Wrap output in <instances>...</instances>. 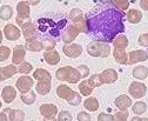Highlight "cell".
Listing matches in <instances>:
<instances>
[{
  "instance_id": "obj_16",
  "label": "cell",
  "mask_w": 148,
  "mask_h": 121,
  "mask_svg": "<svg viewBox=\"0 0 148 121\" xmlns=\"http://www.w3.org/2000/svg\"><path fill=\"white\" fill-rule=\"evenodd\" d=\"M100 75H101L103 83H108V85L116 82V80L119 78L118 72L115 70H113V68H107V70H105L100 73Z\"/></svg>"
},
{
  "instance_id": "obj_42",
  "label": "cell",
  "mask_w": 148,
  "mask_h": 121,
  "mask_svg": "<svg viewBox=\"0 0 148 121\" xmlns=\"http://www.w3.org/2000/svg\"><path fill=\"white\" fill-rule=\"evenodd\" d=\"M128 111L126 109V111H119V112H116L113 116H114V119H113V121H127V119H128Z\"/></svg>"
},
{
  "instance_id": "obj_34",
  "label": "cell",
  "mask_w": 148,
  "mask_h": 121,
  "mask_svg": "<svg viewBox=\"0 0 148 121\" xmlns=\"http://www.w3.org/2000/svg\"><path fill=\"white\" fill-rule=\"evenodd\" d=\"M87 81H88V83H89L93 88L100 87L101 85H103V81H102V79H101L100 73H95V74H93V75H90Z\"/></svg>"
},
{
  "instance_id": "obj_26",
  "label": "cell",
  "mask_w": 148,
  "mask_h": 121,
  "mask_svg": "<svg viewBox=\"0 0 148 121\" xmlns=\"http://www.w3.org/2000/svg\"><path fill=\"white\" fill-rule=\"evenodd\" d=\"M16 73H18V70H16L15 65H13V64L8 65V66H5V67H1V78H3L4 81L14 77Z\"/></svg>"
},
{
  "instance_id": "obj_20",
  "label": "cell",
  "mask_w": 148,
  "mask_h": 121,
  "mask_svg": "<svg viewBox=\"0 0 148 121\" xmlns=\"http://www.w3.org/2000/svg\"><path fill=\"white\" fill-rule=\"evenodd\" d=\"M126 18H127L128 23H131L133 25H136L142 20V12L139 11V10L132 8V10H129L126 13Z\"/></svg>"
},
{
  "instance_id": "obj_10",
  "label": "cell",
  "mask_w": 148,
  "mask_h": 121,
  "mask_svg": "<svg viewBox=\"0 0 148 121\" xmlns=\"http://www.w3.org/2000/svg\"><path fill=\"white\" fill-rule=\"evenodd\" d=\"M20 27H21V34L26 41L38 39V29H36V26L32 21L25 23Z\"/></svg>"
},
{
  "instance_id": "obj_36",
  "label": "cell",
  "mask_w": 148,
  "mask_h": 121,
  "mask_svg": "<svg viewBox=\"0 0 148 121\" xmlns=\"http://www.w3.org/2000/svg\"><path fill=\"white\" fill-rule=\"evenodd\" d=\"M72 25L75 27L80 33H87V25H86L85 18H80V19H78L75 21H73Z\"/></svg>"
},
{
  "instance_id": "obj_18",
  "label": "cell",
  "mask_w": 148,
  "mask_h": 121,
  "mask_svg": "<svg viewBox=\"0 0 148 121\" xmlns=\"http://www.w3.org/2000/svg\"><path fill=\"white\" fill-rule=\"evenodd\" d=\"M16 96V88H14L13 86H5L1 91V98L4 100V102L6 103H11L14 101Z\"/></svg>"
},
{
  "instance_id": "obj_28",
  "label": "cell",
  "mask_w": 148,
  "mask_h": 121,
  "mask_svg": "<svg viewBox=\"0 0 148 121\" xmlns=\"http://www.w3.org/2000/svg\"><path fill=\"white\" fill-rule=\"evenodd\" d=\"M8 121H24L25 113L21 109H11L8 108Z\"/></svg>"
},
{
  "instance_id": "obj_13",
  "label": "cell",
  "mask_w": 148,
  "mask_h": 121,
  "mask_svg": "<svg viewBox=\"0 0 148 121\" xmlns=\"http://www.w3.org/2000/svg\"><path fill=\"white\" fill-rule=\"evenodd\" d=\"M4 36L7 40L10 41H16V40H19L20 39V36H21V32L20 29L18 28L15 25L13 24H7L5 27H4Z\"/></svg>"
},
{
  "instance_id": "obj_56",
  "label": "cell",
  "mask_w": 148,
  "mask_h": 121,
  "mask_svg": "<svg viewBox=\"0 0 148 121\" xmlns=\"http://www.w3.org/2000/svg\"><path fill=\"white\" fill-rule=\"evenodd\" d=\"M0 4H1V0H0Z\"/></svg>"
},
{
  "instance_id": "obj_45",
  "label": "cell",
  "mask_w": 148,
  "mask_h": 121,
  "mask_svg": "<svg viewBox=\"0 0 148 121\" xmlns=\"http://www.w3.org/2000/svg\"><path fill=\"white\" fill-rule=\"evenodd\" d=\"M77 119H78V121H90V115L88 113H86L85 111H82V112L78 113Z\"/></svg>"
},
{
  "instance_id": "obj_33",
  "label": "cell",
  "mask_w": 148,
  "mask_h": 121,
  "mask_svg": "<svg viewBox=\"0 0 148 121\" xmlns=\"http://www.w3.org/2000/svg\"><path fill=\"white\" fill-rule=\"evenodd\" d=\"M20 99H21V101L25 103V105H32V103H34V102H35L36 95H35V93L31 90V91H29V92H27V93L20 94Z\"/></svg>"
},
{
  "instance_id": "obj_43",
  "label": "cell",
  "mask_w": 148,
  "mask_h": 121,
  "mask_svg": "<svg viewBox=\"0 0 148 121\" xmlns=\"http://www.w3.org/2000/svg\"><path fill=\"white\" fill-rule=\"evenodd\" d=\"M77 70L79 71L80 75H81V79H86L88 75H89V68L86 66V65H80Z\"/></svg>"
},
{
  "instance_id": "obj_52",
  "label": "cell",
  "mask_w": 148,
  "mask_h": 121,
  "mask_svg": "<svg viewBox=\"0 0 148 121\" xmlns=\"http://www.w3.org/2000/svg\"><path fill=\"white\" fill-rule=\"evenodd\" d=\"M3 39H4V33L1 32V29H0V44L3 42Z\"/></svg>"
},
{
  "instance_id": "obj_47",
  "label": "cell",
  "mask_w": 148,
  "mask_h": 121,
  "mask_svg": "<svg viewBox=\"0 0 148 121\" xmlns=\"http://www.w3.org/2000/svg\"><path fill=\"white\" fill-rule=\"evenodd\" d=\"M7 112H8V108H5L1 113H0V121H8Z\"/></svg>"
},
{
  "instance_id": "obj_2",
  "label": "cell",
  "mask_w": 148,
  "mask_h": 121,
  "mask_svg": "<svg viewBox=\"0 0 148 121\" xmlns=\"http://www.w3.org/2000/svg\"><path fill=\"white\" fill-rule=\"evenodd\" d=\"M67 20L60 19V20H54L52 18H40L36 21V29H38V39H53V40H59V37L64 28L66 27Z\"/></svg>"
},
{
  "instance_id": "obj_22",
  "label": "cell",
  "mask_w": 148,
  "mask_h": 121,
  "mask_svg": "<svg viewBox=\"0 0 148 121\" xmlns=\"http://www.w3.org/2000/svg\"><path fill=\"white\" fill-rule=\"evenodd\" d=\"M113 45H114V48H118V49H126L129 45L128 42V38L125 36V34H119L116 36L114 39H113Z\"/></svg>"
},
{
  "instance_id": "obj_53",
  "label": "cell",
  "mask_w": 148,
  "mask_h": 121,
  "mask_svg": "<svg viewBox=\"0 0 148 121\" xmlns=\"http://www.w3.org/2000/svg\"><path fill=\"white\" fill-rule=\"evenodd\" d=\"M1 81H4V80L1 78V67H0V82H1Z\"/></svg>"
},
{
  "instance_id": "obj_37",
  "label": "cell",
  "mask_w": 148,
  "mask_h": 121,
  "mask_svg": "<svg viewBox=\"0 0 148 121\" xmlns=\"http://www.w3.org/2000/svg\"><path fill=\"white\" fill-rule=\"evenodd\" d=\"M110 3H112L118 10H120L122 12L128 10V7H129V0H110Z\"/></svg>"
},
{
  "instance_id": "obj_23",
  "label": "cell",
  "mask_w": 148,
  "mask_h": 121,
  "mask_svg": "<svg viewBox=\"0 0 148 121\" xmlns=\"http://www.w3.org/2000/svg\"><path fill=\"white\" fill-rule=\"evenodd\" d=\"M84 107L89 111V112H95L99 109L100 107V102L97 98L94 96H90V98H87L85 101H84Z\"/></svg>"
},
{
  "instance_id": "obj_46",
  "label": "cell",
  "mask_w": 148,
  "mask_h": 121,
  "mask_svg": "<svg viewBox=\"0 0 148 121\" xmlns=\"http://www.w3.org/2000/svg\"><path fill=\"white\" fill-rule=\"evenodd\" d=\"M139 45L143 46V47L148 46V34L147 33H143L139 37Z\"/></svg>"
},
{
  "instance_id": "obj_40",
  "label": "cell",
  "mask_w": 148,
  "mask_h": 121,
  "mask_svg": "<svg viewBox=\"0 0 148 121\" xmlns=\"http://www.w3.org/2000/svg\"><path fill=\"white\" fill-rule=\"evenodd\" d=\"M40 41L42 42L44 49H46V51H52L57 46V40H53V39H42Z\"/></svg>"
},
{
  "instance_id": "obj_25",
  "label": "cell",
  "mask_w": 148,
  "mask_h": 121,
  "mask_svg": "<svg viewBox=\"0 0 148 121\" xmlns=\"http://www.w3.org/2000/svg\"><path fill=\"white\" fill-rule=\"evenodd\" d=\"M51 87H52L51 81H38L35 90L39 95H47L51 92Z\"/></svg>"
},
{
  "instance_id": "obj_21",
  "label": "cell",
  "mask_w": 148,
  "mask_h": 121,
  "mask_svg": "<svg viewBox=\"0 0 148 121\" xmlns=\"http://www.w3.org/2000/svg\"><path fill=\"white\" fill-rule=\"evenodd\" d=\"M33 78L38 81H52V74L45 68H38L33 72Z\"/></svg>"
},
{
  "instance_id": "obj_9",
  "label": "cell",
  "mask_w": 148,
  "mask_h": 121,
  "mask_svg": "<svg viewBox=\"0 0 148 121\" xmlns=\"http://www.w3.org/2000/svg\"><path fill=\"white\" fill-rule=\"evenodd\" d=\"M33 85H34V81L29 75H23L16 80L15 88L20 92V94H24V93H27L32 90Z\"/></svg>"
},
{
  "instance_id": "obj_39",
  "label": "cell",
  "mask_w": 148,
  "mask_h": 121,
  "mask_svg": "<svg viewBox=\"0 0 148 121\" xmlns=\"http://www.w3.org/2000/svg\"><path fill=\"white\" fill-rule=\"evenodd\" d=\"M11 55V48L7 46H0V61H6Z\"/></svg>"
},
{
  "instance_id": "obj_30",
  "label": "cell",
  "mask_w": 148,
  "mask_h": 121,
  "mask_svg": "<svg viewBox=\"0 0 148 121\" xmlns=\"http://www.w3.org/2000/svg\"><path fill=\"white\" fill-rule=\"evenodd\" d=\"M13 16V8L10 5H3L0 7V19L7 21Z\"/></svg>"
},
{
  "instance_id": "obj_49",
  "label": "cell",
  "mask_w": 148,
  "mask_h": 121,
  "mask_svg": "<svg viewBox=\"0 0 148 121\" xmlns=\"http://www.w3.org/2000/svg\"><path fill=\"white\" fill-rule=\"evenodd\" d=\"M26 3H27L28 5H33V6H36V5H39L40 0H26Z\"/></svg>"
},
{
  "instance_id": "obj_7",
  "label": "cell",
  "mask_w": 148,
  "mask_h": 121,
  "mask_svg": "<svg viewBox=\"0 0 148 121\" xmlns=\"http://www.w3.org/2000/svg\"><path fill=\"white\" fill-rule=\"evenodd\" d=\"M128 93L133 99H141L147 94V86L139 81H133L128 87Z\"/></svg>"
},
{
  "instance_id": "obj_8",
  "label": "cell",
  "mask_w": 148,
  "mask_h": 121,
  "mask_svg": "<svg viewBox=\"0 0 148 121\" xmlns=\"http://www.w3.org/2000/svg\"><path fill=\"white\" fill-rule=\"evenodd\" d=\"M82 46L80 44H74V42H71V44H65L62 46V52L68 58H72V59H75V58H79L81 54H82Z\"/></svg>"
},
{
  "instance_id": "obj_50",
  "label": "cell",
  "mask_w": 148,
  "mask_h": 121,
  "mask_svg": "<svg viewBox=\"0 0 148 121\" xmlns=\"http://www.w3.org/2000/svg\"><path fill=\"white\" fill-rule=\"evenodd\" d=\"M44 121H57V118H44Z\"/></svg>"
},
{
  "instance_id": "obj_17",
  "label": "cell",
  "mask_w": 148,
  "mask_h": 121,
  "mask_svg": "<svg viewBox=\"0 0 148 121\" xmlns=\"http://www.w3.org/2000/svg\"><path fill=\"white\" fill-rule=\"evenodd\" d=\"M114 103H115L116 108H119V111H126L127 108H129L133 105V101L128 95L121 94L114 100Z\"/></svg>"
},
{
  "instance_id": "obj_19",
  "label": "cell",
  "mask_w": 148,
  "mask_h": 121,
  "mask_svg": "<svg viewBox=\"0 0 148 121\" xmlns=\"http://www.w3.org/2000/svg\"><path fill=\"white\" fill-rule=\"evenodd\" d=\"M44 59L48 65L55 66L60 62V54H59V52L55 49L46 51V52H44Z\"/></svg>"
},
{
  "instance_id": "obj_1",
  "label": "cell",
  "mask_w": 148,
  "mask_h": 121,
  "mask_svg": "<svg viewBox=\"0 0 148 121\" xmlns=\"http://www.w3.org/2000/svg\"><path fill=\"white\" fill-rule=\"evenodd\" d=\"M125 12L118 10L109 0L95 4L85 15L87 34L99 42H112L125 32Z\"/></svg>"
},
{
  "instance_id": "obj_48",
  "label": "cell",
  "mask_w": 148,
  "mask_h": 121,
  "mask_svg": "<svg viewBox=\"0 0 148 121\" xmlns=\"http://www.w3.org/2000/svg\"><path fill=\"white\" fill-rule=\"evenodd\" d=\"M140 7L146 12L148 11V0H141L140 1Z\"/></svg>"
},
{
  "instance_id": "obj_41",
  "label": "cell",
  "mask_w": 148,
  "mask_h": 121,
  "mask_svg": "<svg viewBox=\"0 0 148 121\" xmlns=\"http://www.w3.org/2000/svg\"><path fill=\"white\" fill-rule=\"evenodd\" d=\"M57 121H72L73 120V116L69 112L67 111H61L57 114Z\"/></svg>"
},
{
  "instance_id": "obj_32",
  "label": "cell",
  "mask_w": 148,
  "mask_h": 121,
  "mask_svg": "<svg viewBox=\"0 0 148 121\" xmlns=\"http://www.w3.org/2000/svg\"><path fill=\"white\" fill-rule=\"evenodd\" d=\"M132 111L135 115H141L147 112V103L142 102V101H136L132 106Z\"/></svg>"
},
{
  "instance_id": "obj_31",
  "label": "cell",
  "mask_w": 148,
  "mask_h": 121,
  "mask_svg": "<svg viewBox=\"0 0 148 121\" xmlns=\"http://www.w3.org/2000/svg\"><path fill=\"white\" fill-rule=\"evenodd\" d=\"M79 91H80V95H84V96H88L92 94L93 92V87L88 83L87 80H82L80 83H79Z\"/></svg>"
},
{
  "instance_id": "obj_57",
  "label": "cell",
  "mask_w": 148,
  "mask_h": 121,
  "mask_svg": "<svg viewBox=\"0 0 148 121\" xmlns=\"http://www.w3.org/2000/svg\"><path fill=\"white\" fill-rule=\"evenodd\" d=\"M31 121H35V120H31Z\"/></svg>"
},
{
  "instance_id": "obj_11",
  "label": "cell",
  "mask_w": 148,
  "mask_h": 121,
  "mask_svg": "<svg viewBox=\"0 0 148 121\" xmlns=\"http://www.w3.org/2000/svg\"><path fill=\"white\" fill-rule=\"evenodd\" d=\"M127 65H133V64H138L141 61H146L148 59V52L143 51V49H136V51H132L127 54Z\"/></svg>"
},
{
  "instance_id": "obj_38",
  "label": "cell",
  "mask_w": 148,
  "mask_h": 121,
  "mask_svg": "<svg viewBox=\"0 0 148 121\" xmlns=\"http://www.w3.org/2000/svg\"><path fill=\"white\" fill-rule=\"evenodd\" d=\"M80 18H84V12L80 8H73L69 12V19L72 21H75V20H78Z\"/></svg>"
},
{
  "instance_id": "obj_29",
  "label": "cell",
  "mask_w": 148,
  "mask_h": 121,
  "mask_svg": "<svg viewBox=\"0 0 148 121\" xmlns=\"http://www.w3.org/2000/svg\"><path fill=\"white\" fill-rule=\"evenodd\" d=\"M133 77L138 80H145L148 77V71L146 66H136L133 70Z\"/></svg>"
},
{
  "instance_id": "obj_35",
  "label": "cell",
  "mask_w": 148,
  "mask_h": 121,
  "mask_svg": "<svg viewBox=\"0 0 148 121\" xmlns=\"http://www.w3.org/2000/svg\"><path fill=\"white\" fill-rule=\"evenodd\" d=\"M16 70H18V73L29 74V72L33 71V66H32V64H29V62H27V61H23V62L19 65V67L16 68Z\"/></svg>"
},
{
  "instance_id": "obj_27",
  "label": "cell",
  "mask_w": 148,
  "mask_h": 121,
  "mask_svg": "<svg viewBox=\"0 0 148 121\" xmlns=\"http://www.w3.org/2000/svg\"><path fill=\"white\" fill-rule=\"evenodd\" d=\"M113 55H114V59L118 64L120 65H127V52L126 49H118V48H114L113 51Z\"/></svg>"
},
{
  "instance_id": "obj_3",
  "label": "cell",
  "mask_w": 148,
  "mask_h": 121,
  "mask_svg": "<svg viewBox=\"0 0 148 121\" xmlns=\"http://www.w3.org/2000/svg\"><path fill=\"white\" fill-rule=\"evenodd\" d=\"M55 77L60 81H67L68 83H77L81 80V75L77 68L72 66H64L60 67L55 72Z\"/></svg>"
},
{
  "instance_id": "obj_12",
  "label": "cell",
  "mask_w": 148,
  "mask_h": 121,
  "mask_svg": "<svg viewBox=\"0 0 148 121\" xmlns=\"http://www.w3.org/2000/svg\"><path fill=\"white\" fill-rule=\"evenodd\" d=\"M79 34H80V32L71 24L67 27H65V29L62 31V33H61V40L65 44H71V42H73L74 40L77 39V37L79 36Z\"/></svg>"
},
{
  "instance_id": "obj_51",
  "label": "cell",
  "mask_w": 148,
  "mask_h": 121,
  "mask_svg": "<svg viewBox=\"0 0 148 121\" xmlns=\"http://www.w3.org/2000/svg\"><path fill=\"white\" fill-rule=\"evenodd\" d=\"M131 121H142V118H139V116L136 115V116L132 118V120H131Z\"/></svg>"
},
{
  "instance_id": "obj_6",
  "label": "cell",
  "mask_w": 148,
  "mask_h": 121,
  "mask_svg": "<svg viewBox=\"0 0 148 121\" xmlns=\"http://www.w3.org/2000/svg\"><path fill=\"white\" fill-rule=\"evenodd\" d=\"M16 18H15V23L21 26L25 23L32 21L31 20V8L29 5L26 1H19L16 5Z\"/></svg>"
},
{
  "instance_id": "obj_24",
  "label": "cell",
  "mask_w": 148,
  "mask_h": 121,
  "mask_svg": "<svg viewBox=\"0 0 148 121\" xmlns=\"http://www.w3.org/2000/svg\"><path fill=\"white\" fill-rule=\"evenodd\" d=\"M25 48L29 52H40L44 49L42 42L39 39H33V40H28L25 44Z\"/></svg>"
},
{
  "instance_id": "obj_15",
  "label": "cell",
  "mask_w": 148,
  "mask_h": 121,
  "mask_svg": "<svg viewBox=\"0 0 148 121\" xmlns=\"http://www.w3.org/2000/svg\"><path fill=\"white\" fill-rule=\"evenodd\" d=\"M39 111L44 118H57L58 114V107L53 103H42L39 107Z\"/></svg>"
},
{
  "instance_id": "obj_54",
  "label": "cell",
  "mask_w": 148,
  "mask_h": 121,
  "mask_svg": "<svg viewBox=\"0 0 148 121\" xmlns=\"http://www.w3.org/2000/svg\"><path fill=\"white\" fill-rule=\"evenodd\" d=\"M0 108H3V103H1V100H0Z\"/></svg>"
},
{
  "instance_id": "obj_14",
  "label": "cell",
  "mask_w": 148,
  "mask_h": 121,
  "mask_svg": "<svg viewBox=\"0 0 148 121\" xmlns=\"http://www.w3.org/2000/svg\"><path fill=\"white\" fill-rule=\"evenodd\" d=\"M26 57V48L23 45H15L12 49V64L13 65H20L25 61Z\"/></svg>"
},
{
  "instance_id": "obj_44",
  "label": "cell",
  "mask_w": 148,
  "mask_h": 121,
  "mask_svg": "<svg viewBox=\"0 0 148 121\" xmlns=\"http://www.w3.org/2000/svg\"><path fill=\"white\" fill-rule=\"evenodd\" d=\"M114 116L112 114H108V113H100L98 115V121H113Z\"/></svg>"
},
{
  "instance_id": "obj_4",
  "label": "cell",
  "mask_w": 148,
  "mask_h": 121,
  "mask_svg": "<svg viewBox=\"0 0 148 121\" xmlns=\"http://www.w3.org/2000/svg\"><path fill=\"white\" fill-rule=\"evenodd\" d=\"M57 95L66 100L71 106H78L81 103V95L73 91L67 85H60L57 87Z\"/></svg>"
},
{
  "instance_id": "obj_55",
  "label": "cell",
  "mask_w": 148,
  "mask_h": 121,
  "mask_svg": "<svg viewBox=\"0 0 148 121\" xmlns=\"http://www.w3.org/2000/svg\"><path fill=\"white\" fill-rule=\"evenodd\" d=\"M142 121H148V119H147V118H143V119H142Z\"/></svg>"
},
{
  "instance_id": "obj_5",
  "label": "cell",
  "mask_w": 148,
  "mask_h": 121,
  "mask_svg": "<svg viewBox=\"0 0 148 121\" xmlns=\"http://www.w3.org/2000/svg\"><path fill=\"white\" fill-rule=\"evenodd\" d=\"M86 51L93 58H107L110 53V46L105 42L93 41L87 45Z\"/></svg>"
}]
</instances>
